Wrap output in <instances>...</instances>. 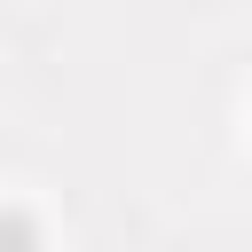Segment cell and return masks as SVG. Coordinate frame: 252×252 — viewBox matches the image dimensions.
Wrapping results in <instances>:
<instances>
[{
  "label": "cell",
  "instance_id": "cell-1",
  "mask_svg": "<svg viewBox=\"0 0 252 252\" xmlns=\"http://www.w3.org/2000/svg\"><path fill=\"white\" fill-rule=\"evenodd\" d=\"M0 252H24V228L16 220H0Z\"/></svg>",
  "mask_w": 252,
  "mask_h": 252
}]
</instances>
